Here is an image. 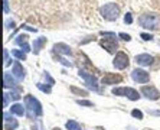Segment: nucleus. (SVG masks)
<instances>
[{"label":"nucleus","mask_w":160,"mask_h":130,"mask_svg":"<svg viewBox=\"0 0 160 130\" xmlns=\"http://www.w3.org/2000/svg\"><path fill=\"white\" fill-rule=\"evenodd\" d=\"M25 106L28 107V116L29 119L35 120L36 117L43 114V110H42V104L35 98L33 96H26L25 97Z\"/></svg>","instance_id":"nucleus-1"},{"label":"nucleus","mask_w":160,"mask_h":130,"mask_svg":"<svg viewBox=\"0 0 160 130\" xmlns=\"http://www.w3.org/2000/svg\"><path fill=\"white\" fill-rule=\"evenodd\" d=\"M138 25L147 30H156L160 28V18L156 13H144L138 18Z\"/></svg>","instance_id":"nucleus-2"},{"label":"nucleus","mask_w":160,"mask_h":130,"mask_svg":"<svg viewBox=\"0 0 160 130\" xmlns=\"http://www.w3.org/2000/svg\"><path fill=\"white\" fill-rule=\"evenodd\" d=\"M100 13L105 20H116L120 16V8L116 3H107L100 8Z\"/></svg>","instance_id":"nucleus-3"},{"label":"nucleus","mask_w":160,"mask_h":130,"mask_svg":"<svg viewBox=\"0 0 160 130\" xmlns=\"http://www.w3.org/2000/svg\"><path fill=\"white\" fill-rule=\"evenodd\" d=\"M112 94L114 96H126L128 100H133V101H137L140 98V94L134 88H130V87H117V88H112Z\"/></svg>","instance_id":"nucleus-4"},{"label":"nucleus","mask_w":160,"mask_h":130,"mask_svg":"<svg viewBox=\"0 0 160 130\" xmlns=\"http://www.w3.org/2000/svg\"><path fill=\"white\" fill-rule=\"evenodd\" d=\"M100 45L107 52H110V54H114V52L118 49V44H117V41H116V38L114 36L102 38V39H100Z\"/></svg>","instance_id":"nucleus-5"},{"label":"nucleus","mask_w":160,"mask_h":130,"mask_svg":"<svg viewBox=\"0 0 160 130\" xmlns=\"http://www.w3.org/2000/svg\"><path fill=\"white\" fill-rule=\"evenodd\" d=\"M128 56H127L126 52L123 51H120L116 54V58H114V67L117 68V70H126L127 67H128Z\"/></svg>","instance_id":"nucleus-6"},{"label":"nucleus","mask_w":160,"mask_h":130,"mask_svg":"<svg viewBox=\"0 0 160 130\" xmlns=\"http://www.w3.org/2000/svg\"><path fill=\"white\" fill-rule=\"evenodd\" d=\"M79 77L84 78V81L87 82V86H89V88L94 91H98V80L94 75H91L89 72H87L85 70H79Z\"/></svg>","instance_id":"nucleus-7"},{"label":"nucleus","mask_w":160,"mask_h":130,"mask_svg":"<svg viewBox=\"0 0 160 130\" xmlns=\"http://www.w3.org/2000/svg\"><path fill=\"white\" fill-rule=\"evenodd\" d=\"M131 80L134 82H138V84H144V82H147L150 80V75L144 70L136 68V70L131 71Z\"/></svg>","instance_id":"nucleus-8"},{"label":"nucleus","mask_w":160,"mask_h":130,"mask_svg":"<svg viewBox=\"0 0 160 130\" xmlns=\"http://www.w3.org/2000/svg\"><path fill=\"white\" fill-rule=\"evenodd\" d=\"M123 81V75L120 74H112V72H107L101 80V84L104 86H111V84H120Z\"/></svg>","instance_id":"nucleus-9"},{"label":"nucleus","mask_w":160,"mask_h":130,"mask_svg":"<svg viewBox=\"0 0 160 130\" xmlns=\"http://www.w3.org/2000/svg\"><path fill=\"white\" fill-rule=\"evenodd\" d=\"M142 94L146 97V98H149V100H157L160 97V93L159 90L156 87L153 86H143L142 87Z\"/></svg>","instance_id":"nucleus-10"},{"label":"nucleus","mask_w":160,"mask_h":130,"mask_svg":"<svg viewBox=\"0 0 160 130\" xmlns=\"http://www.w3.org/2000/svg\"><path fill=\"white\" fill-rule=\"evenodd\" d=\"M134 61H136L138 65H142V67H149V65L153 64L154 58H153L152 55H149V54H140V55H136Z\"/></svg>","instance_id":"nucleus-11"},{"label":"nucleus","mask_w":160,"mask_h":130,"mask_svg":"<svg viewBox=\"0 0 160 130\" xmlns=\"http://www.w3.org/2000/svg\"><path fill=\"white\" fill-rule=\"evenodd\" d=\"M53 52L55 54H61V55H72V49L69 45H65V44H55L53 45Z\"/></svg>","instance_id":"nucleus-12"},{"label":"nucleus","mask_w":160,"mask_h":130,"mask_svg":"<svg viewBox=\"0 0 160 130\" xmlns=\"http://www.w3.org/2000/svg\"><path fill=\"white\" fill-rule=\"evenodd\" d=\"M3 117H4V129L6 130H15L16 127L19 126V122L16 119H13L10 114L4 113Z\"/></svg>","instance_id":"nucleus-13"},{"label":"nucleus","mask_w":160,"mask_h":130,"mask_svg":"<svg viewBox=\"0 0 160 130\" xmlns=\"http://www.w3.org/2000/svg\"><path fill=\"white\" fill-rule=\"evenodd\" d=\"M13 75H15L16 78H18L19 81H22L23 78H25V70H23V67H22V64L19 62V61H16L15 64H13Z\"/></svg>","instance_id":"nucleus-14"},{"label":"nucleus","mask_w":160,"mask_h":130,"mask_svg":"<svg viewBox=\"0 0 160 130\" xmlns=\"http://www.w3.org/2000/svg\"><path fill=\"white\" fill-rule=\"evenodd\" d=\"M3 80H4V87H6V88H16V81L13 80L12 74H9V72H4Z\"/></svg>","instance_id":"nucleus-15"},{"label":"nucleus","mask_w":160,"mask_h":130,"mask_svg":"<svg viewBox=\"0 0 160 130\" xmlns=\"http://www.w3.org/2000/svg\"><path fill=\"white\" fill-rule=\"evenodd\" d=\"M10 113L12 114H16V116H23L25 114V107H23L20 103H15L10 107Z\"/></svg>","instance_id":"nucleus-16"},{"label":"nucleus","mask_w":160,"mask_h":130,"mask_svg":"<svg viewBox=\"0 0 160 130\" xmlns=\"http://www.w3.org/2000/svg\"><path fill=\"white\" fill-rule=\"evenodd\" d=\"M45 44H46V38H38L36 41H33V54H39Z\"/></svg>","instance_id":"nucleus-17"},{"label":"nucleus","mask_w":160,"mask_h":130,"mask_svg":"<svg viewBox=\"0 0 160 130\" xmlns=\"http://www.w3.org/2000/svg\"><path fill=\"white\" fill-rule=\"evenodd\" d=\"M67 129L68 130H82L81 126H79L75 120H68L67 122Z\"/></svg>","instance_id":"nucleus-18"},{"label":"nucleus","mask_w":160,"mask_h":130,"mask_svg":"<svg viewBox=\"0 0 160 130\" xmlns=\"http://www.w3.org/2000/svg\"><path fill=\"white\" fill-rule=\"evenodd\" d=\"M26 39H28V36H26V35H19V36H18V39H16V44H18L19 45V46H22V48H23V46H26Z\"/></svg>","instance_id":"nucleus-19"},{"label":"nucleus","mask_w":160,"mask_h":130,"mask_svg":"<svg viewBox=\"0 0 160 130\" xmlns=\"http://www.w3.org/2000/svg\"><path fill=\"white\" fill-rule=\"evenodd\" d=\"M71 91L74 94H78V96H88V93H87L85 90H81V88H78V87H74V86L71 87Z\"/></svg>","instance_id":"nucleus-20"},{"label":"nucleus","mask_w":160,"mask_h":130,"mask_svg":"<svg viewBox=\"0 0 160 130\" xmlns=\"http://www.w3.org/2000/svg\"><path fill=\"white\" fill-rule=\"evenodd\" d=\"M13 55L19 60H26V55H25V51H18V49H13Z\"/></svg>","instance_id":"nucleus-21"},{"label":"nucleus","mask_w":160,"mask_h":130,"mask_svg":"<svg viewBox=\"0 0 160 130\" xmlns=\"http://www.w3.org/2000/svg\"><path fill=\"white\" fill-rule=\"evenodd\" d=\"M3 58H4V67H9V65L12 64V60L9 58L8 49H3Z\"/></svg>","instance_id":"nucleus-22"},{"label":"nucleus","mask_w":160,"mask_h":130,"mask_svg":"<svg viewBox=\"0 0 160 130\" xmlns=\"http://www.w3.org/2000/svg\"><path fill=\"white\" fill-rule=\"evenodd\" d=\"M38 88L41 90V91H43V93H46V94H49L51 93V86H43V84H38Z\"/></svg>","instance_id":"nucleus-23"},{"label":"nucleus","mask_w":160,"mask_h":130,"mask_svg":"<svg viewBox=\"0 0 160 130\" xmlns=\"http://www.w3.org/2000/svg\"><path fill=\"white\" fill-rule=\"evenodd\" d=\"M131 116H133V117H136V119H138V120L143 119V113L140 112V110H137V108H134L133 112H131Z\"/></svg>","instance_id":"nucleus-24"},{"label":"nucleus","mask_w":160,"mask_h":130,"mask_svg":"<svg viewBox=\"0 0 160 130\" xmlns=\"http://www.w3.org/2000/svg\"><path fill=\"white\" fill-rule=\"evenodd\" d=\"M10 93H4L3 94V107H8V104H9V101H10Z\"/></svg>","instance_id":"nucleus-25"},{"label":"nucleus","mask_w":160,"mask_h":130,"mask_svg":"<svg viewBox=\"0 0 160 130\" xmlns=\"http://www.w3.org/2000/svg\"><path fill=\"white\" fill-rule=\"evenodd\" d=\"M77 103H78L79 106H87V107H92L94 106V104L88 100H77Z\"/></svg>","instance_id":"nucleus-26"},{"label":"nucleus","mask_w":160,"mask_h":130,"mask_svg":"<svg viewBox=\"0 0 160 130\" xmlns=\"http://www.w3.org/2000/svg\"><path fill=\"white\" fill-rule=\"evenodd\" d=\"M118 36L121 38L123 41H126V42H130V39H131L130 35H128V34H123V32H121V34H118Z\"/></svg>","instance_id":"nucleus-27"},{"label":"nucleus","mask_w":160,"mask_h":130,"mask_svg":"<svg viewBox=\"0 0 160 130\" xmlns=\"http://www.w3.org/2000/svg\"><path fill=\"white\" fill-rule=\"evenodd\" d=\"M124 22H126L127 25H130V23L133 22V18H131V13H126V18H124Z\"/></svg>","instance_id":"nucleus-28"},{"label":"nucleus","mask_w":160,"mask_h":130,"mask_svg":"<svg viewBox=\"0 0 160 130\" xmlns=\"http://www.w3.org/2000/svg\"><path fill=\"white\" fill-rule=\"evenodd\" d=\"M45 78H46V80H48L49 86H52V84H55V81H53L52 78H51V75H49V72H46V71H45Z\"/></svg>","instance_id":"nucleus-29"},{"label":"nucleus","mask_w":160,"mask_h":130,"mask_svg":"<svg viewBox=\"0 0 160 130\" xmlns=\"http://www.w3.org/2000/svg\"><path fill=\"white\" fill-rule=\"evenodd\" d=\"M140 36H142L144 41H152V39H153V36H152V35H149V34H142Z\"/></svg>","instance_id":"nucleus-30"},{"label":"nucleus","mask_w":160,"mask_h":130,"mask_svg":"<svg viewBox=\"0 0 160 130\" xmlns=\"http://www.w3.org/2000/svg\"><path fill=\"white\" fill-rule=\"evenodd\" d=\"M3 12L8 15L9 13V4H8V0H4V3H3Z\"/></svg>","instance_id":"nucleus-31"},{"label":"nucleus","mask_w":160,"mask_h":130,"mask_svg":"<svg viewBox=\"0 0 160 130\" xmlns=\"http://www.w3.org/2000/svg\"><path fill=\"white\" fill-rule=\"evenodd\" d=\"M13 25H15V23H13V20H9V22H6V26H8V28H13Z\"/></svg>","instance_id":"nucleus-32"},{"label":"nucleus","mask_w":160,"mask_h":130,"mask_svg":"<svg viewBox=\"0 0 160 130\" xmlns=\"http://www.w3.org/2000/svg\"><path fill=\"white\" fill-rule=\"evenodd\" d=\"M53 130H61V129H59V127H55V129H53Z\"/></svg>","instance_id":"nucleus-33"}]
</instances>
